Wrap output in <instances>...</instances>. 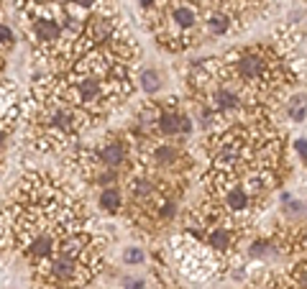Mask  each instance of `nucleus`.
I'll return each instance as SVG.
<instances>
[{"instance_id":"nucleus-1","label":"nucleus","mask_w":307,"mask_h":289,"mask_svg":"<svg viewBox=\"0 0 307 289\" xmlns=\"http://www.w3.org/2000/svg\"><path fill=\"white\" fill-rule=\"evenodd\" d=\"M202 29V13L197 0H171L169 5L156 11L154 33L161 46L171 51H184L195 46Z\"/></svg>"},{"instance_id":"nucleus-2","label":"nucleus","mask_w":307,"mask_h":289,"mask_svg":"<svg viewBox=\"0 0 307 289\" xmlns=\"http://www.w3.org/2000/svg\"><path fill=\"white\" fill-rule=\"evenodd\" d=\"M276 51L284 59L287 67L297 72V77L305 75V26L290 23L276 31Z\"/></svg>"},{"instance_id":"nucleus-3","label":"nucleus","mask_w":307,"mask_h":289,"mask_svg":"<svg viewBox=\"0 0 307 289\" xmlns=\"http://www.w3.org/2000/svg\"><path fill=\"white\" fill-rule=\"evenodd\" d=\"M18 115H21V100L11 82H0V131H11Z\"/></svg>"},{"instance_id":"nucleus-4","label":"nucleus","mask_w":307,"mask_h":289,"mask_svg":"<svg viewBox=\"0 0 307 289\" xmlns=\"http://www.w3.org/2000/svg\"><path fill=\"white\" fill-rule=\"evenodd\" d=\"M100 205L105 207V210H110V213H118L121 205H123V192L118 187H105L100 192Z\"/></svg>"},{"instance_id":"nucleus-5","label":"nucleus","mask_w":307,"mask_h":289,"mask_svg":"<svg viewBox=\"0 0 307 289\" xmlns=\"http://www.w3.org/2000/svg\"><path fill=\"white\" fill-rule=\"evenodd\" d=\"M141 85H143L146 92H156V90H159V75H156V72H151V69H146L141 75Z\"/></svg>"},{"instance_id":"nucleus-6","label":"nucleus","mask_w":307,"mask_h":289,"mask_svg":"<svg viewBox=\"0 0 307 289\" xmlns=\"http://www.w3.org/2000/svg\"><path fill=\"white\" fill-rule=\"evenodd\" d=\"M8 46H13V31L11 26L0 23V49H8Z\"/></svg>"},{"instance_id":"nucleus-7","label":"nucleus","mask_w":307,"mask_h":289,"mask_svg":"<svg viewBox=\"0 0 307 289\" xmlns=\"http://www.w3.org/2000/svg\"><path fill=\"white\" fill-rule=\"evenodd\" d=\"M123 259H125V264H141V261H143V251L141 248H128L123 254Z\"/></svg>"},{"instance_id":"nucleus-8","label":"nucleus","mask_w":307,"mask_h":289,"mask_svg":"<svg viewBox=\"0 0 307 289\" xmlns=\"http://www.w3.org/2000/svg\"><path fill=\"white\" fill-rule=\"evenodd\" d=\"M297 151H300V156L305 159V141L300 138V141H297Z\"/></svg>"},{"instance_id":"nucleus-9","label":"nucleus","mask_w":307,"mask_h":289,"mask_svg":"<svg viewBox=\"0 0 307 289\" xmlns=\"http://www.w3.org/2000/svg\"><path fill=\"white\" fill-rule=\"evenodd\" d=\"M128 289H143V284H141V282H131Z\"/></svg>"}]
</instances>
